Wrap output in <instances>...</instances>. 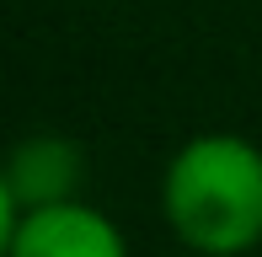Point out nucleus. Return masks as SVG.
<instances>
[{
    "label": "nucleus",
    "mask_w": 262,
    "mask_h": 257,
    "mask_svg": "<svg viewBox=\"0 0 262 257\" xmlns=\"http://www.w3.org/2000/svg\"><path fill=\"white\" fill-rule=\"evenodd\" d=\"M161 220L198 257L262 247V150L246 134H193L161 172Z\"/></svg>",
    "instance_id": "1"
},
{
    "label": "nucleus",
    "mask_w": 262,
    "mask_h": 257,
    "mask_svg": "<svg viewBox=\"0 0 262 257\" xmlns=\"http://www.w3.org/2000/svg\"><path fill=\"white\" fill-rule=\"evenodd\" d=\"M6 257H128V241L113 215H102L86 198L43 204L0 225Z\"/></svg>",
    "instance_id": "2"
},
{
    "label": "nucleus",
    "mask_w": 262,
    "mask_h": 257,
    "mask_svg": "<svg viewBox=\"0 0 262 257\" xmlns=\"http://www.w3.org/2000/svg\"><path fill=\"white\" fill-rule=\"evenodd\" d=\"M80 177H86V156H80L75 139L64 134L16 139L6 156V172H0V225L27 215V209L80 198Z\"/></svg>",
    "instance_id": "3"
}]
</instances>
